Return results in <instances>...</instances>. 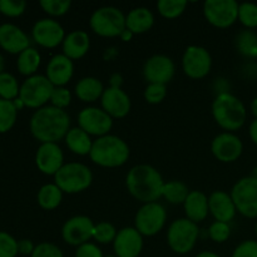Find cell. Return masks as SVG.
Wrapping results in <instances>:
<instances>
[{
	"instance_id": "cell-36",
	"label": "cell",
	"mask_w": 257,
	"mask_h": 257,
	"mask_svg": "<svg viewBox=\"0 0 257 257\" xmlns=\"http://www.w3.org/2000/svg\"><path fill=\"white\" fill-rule=\"evenodd\" d=\"M118 230L108 221H102L94 225V231H93V240L99 245H108L113 243L117 236Z\"/></svg>"
},
{
	"instance_id": "cell-35",
	"label": "cell",
	"mask_w": 257,
	"mask_h": 257,
	"mask_svg": "<svg viewBox=\"0 0 257 257\" xmlns=\"http://www.w3.org/2000/svg\"><path fill=\"white\" fill-rule=\"evenodd\" d=\"M20 84L17 78L9 72L0 74V99L14 100L19 97Z\"/></svg>"
},
{
	"instance_id": "cell-28",
	"label": "cell",
	"mask_w": 257,
	"mask_h": 257,
	"mask_svg": "<svg viewBox=\"0 0 257 257\" xmlns=\"http://www.w3.org/2000/svg\"><path fill=\"white\" fill-rule=\"evenodd\" d=\"M63 141L73 155L83 157V156H89L94 140H92V137L85 131H83L82 128L77 125V127H72L68 131Z\"/></svg>"
},
{
	"instance_id": "cell-47",
	"label": "cell",
	"mask_w": 257,
	"mask_h": 257,
	"mask_svg": "<svg viewBox=\"0 0 257 257\" xmlns=\"http://www.w3.org/2000/svg\"><path fill=\"white\" fill-rule=\"evenodd\" d=\"M35 246L37 245H34L29 238H23V240L18 241V250H19L20 255L32 256V253L35 250Z\"/></svg>"
},
{
	"instance_id": "cell-56",
	"label": "cell",
	"mask_w": 257,
	"mask_h": 257,
	"mask_svg": "<svg viewBox=\"0 0 257 257\" xmlns=\"http://www.w3.org/2000/svg\"><path fill=\"white\" fill-rule=\"evenodd\" d=\"M256 177H257V168H256Z\"/></svg>"
},
{
	"instance_id": "cell-1",
	"label": "cell",
	"mask_w": 257,
	"mask_h": 257,
	"mask_svg": "<svg viewBox=\"0 0 257 257\" xmlns=\"http://www.w3.org/2000/svg\"><path fill=\"white\" fill-rule=\"evenodd\" d=\"M70 115L67 110L48 104L33 113L29 130L40 143H59L70 130Z\"/></svg>"
},
{
	"instance_id": "cell-10",
	"label": "cell",
	"mask_w": 257,
	"mask_h": 257,
	"mask_svg": "<svg viewBox=\"0 0 257 257\" xmlns=\"http://www.w3.org/2000/svg\"><path fill=\"white\" fill-rule=\"evenodd\" d=\"M236 210L247 218H257V177L246 176L240 178L230 192Z\"/></svg>"
},
{
	"instance_id": "cell-6",
	"label": "cell",
	"mask_w": 257,
	"mask_h": 257,
	"mask_svg": "<svg viewBox=\"0 0 257 257\" xmlns=\"http://www.w3.org/2000/svg\"><path fill=\"white\" fill-rule=\"evenodd\" d=\"M89 27L98 37L119 38L125 29V14L117 7H100L90 15Z\"/></svg>"
},
{
	"instance_id": "cell-13",
	"label": "cell",
	"mask_w": 257,
	"mask_h": 257,
	"mask_svg": "<svg viewBox=\"0 0 257 257\" xmlns=\"http://www.w3.org/2000/svg\"><path fill=\"white\" fill-rule=\"evenodd\" d=\"M78 127L88 133L90 137L99 138L109 135L113 128L114 119L105 110L95 105L83 108L77 117Z\"/></svg>"
},
{
	"instance_id": "cell-38",
	"label": "cell",
	"mask_w": 257,
	"mask_h": 257,
	"mask_svg": "<svg viewBox=\"0 0 257 257\" xmlns=\"http://www.w3.org/2000/svg\"><path fill=\"white\" fill-rule=\"evenodd\" d=\"M237 20L245 27V29L253 30L257 28V4L250 2L240 3Z\"/></svg>"
},
{
	"instance_id": "cell-32",
	"label": "cell",
	"mask_w": 257,
	"mask_h": 257,
	"mask_svg": "<svg viewBox=\"0 0 257 257\" xmlns=\"http://www.w3.org/2000/svg\"><path fill=\"white\" fill-rule=\"evenodd\" d=\"M237 52L246 58H257V33L255 30L243 29L235 38Z\"/></svg>"
},
{
	"instance_id": "cell-9",
	"label": "cell",
	"mask_w": 257,
	"mask_h": 257,
	"mask_svg": "<svg viewBox=\"0 0 257 257\" xmlns=\"http://www.w3.org/2000/svg\"><path fill=\"white\" fill-rule=\"evenodd\" d=\"M167 210L162 203H143L135 216V227L143 237L158 235L167 222Z\"/></svg>"
},
{
	"instance_id": "cell-7",
	"label": "cell",
	"mask_w": 257,
	"mask_h": 257,
	"mask_svg": "<svg viewBox=\"0 0 257 257\" xmlns=\"http://www.w3.org/2000/svg\"><path fill=\"white\" fill-rule=\"evenodd\" d=\"M200 233L197 223L186 217L176 218L167 230V243L175 253L186 255L195 248Z\"/></svg>"
},
{
	"instance_id": "cell-4",
	"label": "cell",
	"mask_w": 257,
	"mask_h": 257,
	"mask_svg": "<svg viewBox=\"0 0 257 257\" xmlns=\"http://www.w3.org/2000/svg\"><path fill=\"white\" fill-rule=\"evenodd\" d=\"M211 113L216 124L225 132H236L243 127L247 110L242 100L230 92L220 93L213 99Z\"/></svg>"
},
{
	"instance_id": "cell-37",
	"label": "cell",
	"mask_w": 257,
	"mask_h": 257,
	"mask_svg": "<svg viewBox=\"0 0 257 257\" xmlns=\"http://www.w3.org/2000/svg\"><path fill=\"white\" fill-rule=\"evenodd\" d=\"M43 12L48 15V18H59L69 13L72 8L70 0H42L39 3Z\"/></svg>"
},
{
	"instance_id": "cell-41",
	"label": "cell",
	"mask_w": 257,
	"mask_h": 257,
	"mask_svg": "<svg viewBox=\"0 0 257 257\" xmlns=\"http://www.w3.org/2000/svg\"><path fill=\"white\" fill-rule=\"evenodd\" d=\"M73 99V94L67 87H54L49 104L59 109H67Z\"/></svg>"
},
{
	"instance_id": "cell-53",
	"label": "cell",
	"mask_w": 257,
	"mask_h": 257,
	"mask_svg": "<svg viewBox=\"0 0 257 257\" xmlns=\"http://www.w3.org/2000/svg\"><path fill=\"white\" fill-rule=\"evenodd\" d=\"M4 72H5V58L4 55L0 53V74H3Z\"/></svg>"
},
{
	"instance_id": "cell-22",
	"label": "cell",
	"mask_w": 257,
	"mask_h": 257,
	"mask_svg": "<svg viewBox=\"0 0 257 257\" xmlns=\"http://www.w3.org/2000/svg\"><path fill=\"white\" fill-rule=\"evenodd\" d=\"M29 47L30 39L22 28L13 23L0 25V48L4 52L19 55Z\"/></svg>"
},
{
	"instance_id": "cell-52",
	"label": "cell",
	"mask_w": 257,
	"mask_h": 257,
	"mask_svg": "<svg viewBox=\"0 0 257 257\" xmlns=\"http://www.w3.org/2000/svg\"><path fill=\"white\" fill-rule=\"evenodd\" d=\"M196 257H221L218 253L212 252V251H202V252L197 253Z\"/></svg>"
},
{
	"instance_id": "cell-23",
	"label": "cell",
	"mask_w": 257,
	"mask_h": 257,
	"mask_svg": "<svg viewBox=\"0 0 257 257\" xmlns=\"http://www.w3.org/2000/svg\"><path fill=\"white\" fill-rule=\"evenodd\" d=\"M208 206H210V215L215 221L230 223L236 217V206L232 197L228 192L222 190H216L208 196Z\"/></svg>"
},
{
	"instance_id": "cell-2",
	"label": "cell",
	"mask_w": 257,
	"mask_h": 257,
	"mask_svg": "<svg viewBox=\"0 0 257 257\" xmlns=\"http://www.w3.org/2000/svg\"><path fill=\"white\" fill-rule=\"evenodd\" d=\"M163 185L165 181L160 171L146 163L133 166L125 176L127 191L142 205L157 202L160 198H162Z\"/></svg>"
},
{
	"instance_id": "cell-29",
	"label": "cell",
	"mask_w": 257,
	"mask_h": 257,
	"mask_svg": "<svg viewBox=\"0 0 257 257\" xmlns=\"http://www.w3.org/2000/svg\"><path fill=\"white\" fill-rule=\"evenodd\" d=\"M40 64H42V55L39 50L34 47H29L18 55L17 69L24 77L28 78L38 74L37 72Z\"/></svg>"
},
{
	"instance_id": "cell-48",
	"label": "cell",
	"mask_w": 257,
	"mask_h": 257,
	"mask_svg": "<svg viewBox=\"0 0 257 257\" xmlns=\"http://www.w3.org/2000/svg\"><path fill=\"white\" fill-rule=\"evenodd\" d=\"M123 84V77L119 73H114L109 77V87L113 88H122Z\"/></svg>"
},
{
	"instance_id": "cell-8",
	"label": "cell",
	"mask_w": 257,
	"mask_h": 257,
	"mask_svg": "<svg viewBox=\"0 0 257 257\" xmlns=\"http://www.w3.org/2000/svg\"><path fill=\"white\" fill-rule=\"evenodd\" d=\"M54 85L49 82L45 74H35L25 78L20 84L19 98L24 105L30 109H39L50 102Z\"/></svg>"
},
{
	"instance_id": "cell-3",
	"label": "cell",
	"mask_w": 257,
	"mask_h": 257,
	"mask_svg": "<svg viewBox=\"0 0 257 257\" xmlns=\"http://www.w3.org/2000/svg\"><path fill=\"white\" fill-rule=\"evenodd\" d=\"M131 157V148L123 138L107 135L93 141L89 158L94 165L103 168H118L124 166Z\"/></svg>"
},
{
	"instance_id": "cell-11",
	"label": "cell",
	"mask_w": 257,
	"mask_h": 257,
	"mask_svg": "<svg viewBox=\"0 0 257 257\" xmlns=\"http://www.w3.org/2000/svg\"><path fill=\"white\" fill-rule=\"evenodd\" d=\"M238 5L236 0H206L203 15L212 27L227 29L237 22Z\"/></svg>"
},
{
	"instance_id": "cell-42",
	"label": "cell",
	"mask_w": 257,
	"mask_h": 257,
	"mask_svg": "<svg viewBox=\"0 0 257 257\" xmlns=\"http://www.w3.org/2000/svg\"><path fill=\"white\" fill-rule=\"evenodd\" d=\"M18 255L17 238L5 231H0V257H17Z\"/></svg>"
},
{
	"instance_id": "cell-49",
	"label": "cell",
	"mask_w": 257,
	"mask_h": 257,
	"mask_svg": "<svg viewBox=\"0 0 257 257\" xmlns=\"http://www.w3.org/2000/svg\"><path fill=\"white\" fill-rule=\"evenodd\" d=\"M248 136H250V140L252 141L253 145L257 146V119H253L250 123V127H248Z\"/></svg>"
},
{
	"instance_id": "cell-39",
	"label": "cell",
	"mask_w": 257,
	"mask_h": 257,
	"mask_svg": "<svg viewBox=\"0 0 257 257\" xmlns=\"http://www.w3.org/2000/svg\"><path fill=\"white\" fill-rule=\"evenodd\" d=\"M143 97H145L146 102L150 103V104H160L167 97V85L150 83L145 88Z\"/></svg>"
},
{
	"instance_id": "cell-57",
	"label": "cell",
	"mask_w": 257,
	"mask_h": 257,
	"mask_svg": "<svg viewBox=\"0 0 257 257\" xmlns=\"http://www.w3.org/2000/svg\"><path fill=\"white\" fill-rule=\"evenodd\" d=\"M256 60H257V58H256Z\"/></svg>"
},
{
	"instance_id": "cell-55",
	"label": "cell",
	"mask_w": 257,
	"mask_h": 257,
	"mask_svg": "<svg viewBox=\"0 0 257 257\" xmlns=\"http://www.w3.org/2000/svg\"><path fill=\"white\" fill-rule=\"evenodd\" d=\"M255 232H256V236H257V222H256V226H255Z\"/></svg>"
},
{
	"instance_id": "cell-26",
	"label": "cell",
	"mask_w": 257,
	"mask_h": 257,
	"mask_svg": "<svg viewBox=\"0 0 257 257\" xmlns=\"http://www.w3.org/2000/svg\"><path fill=\"white\" fill-rule=\"evenodd\" d=\"M155 25V14L147 7H137L125 14V29L135 35L150 32Z\"/></svg>"
},
{
	"instance_id": "cell-27",
	"label": "cell",
	"mask_w": 257,
	"mask_h": 257,
	"mask_svg": "<svg viewBox=\"0 0 257 257\" xmlns=\"http://www.w3.org/2000/svg\"><path fill=\"white\" fill-rule=\"evenodd\" d=\"M105 87L103 85L102 80L98 79L97 77H83L75 83L74 95L83 103H92L98 102L102 98L104 93Z\"/></svg>"
},
{
	"instance_id": "cell-12",
	"label": "cell",
	"mask_w": 257,
	"mask_h": 257,
	"mask_svg": "<svg viewBox=\"0 0 257 257\" xmlns=\"http://www.w3.org/2000/svg\"><path fill=\"white\" fill-rule=\"evenodd\" d=\"M182 70L191 79H203L212 69V57L205 47L190 45L185 49L181 60Z\"/></svg>"
},
{
	"instance_id": "cell-33",
	"label": "cell",
	"mask_w": 257,
	"mask_h": 257,
	"mask_svg": "<svg viewBox=\"0 0 257 257\" xmlns=\"http://www.w3.org/2000/svg\"><path fill=\"white\" fill-rule=\"evenodd\" d=\"M188 3L186 0H160L156 4L157 12L165 19H177L185 13Z\"/></svg>"
},
{
	"instance_id": "cell-18",
	"label": "cell",
	"mask_w": 257,
	"mask_h": 257,
	"mask_svg": "<svg viewBox=\"0 0 257 257\" xmlns=\"http://www.w3.org/2000/svg\"><path fill=\"white\" fill-rule=\"evenodd\" d=\"M34 160L39 172L53 177L65 165L64 152L59 143H40Z\"/></svg>"
},
{
	"instance_id": "cell-16",
	"label": "cell",
	"mask_w": 257,
	"mask_h": 257,
	"mask_svg": "<svg viewBox=\"0 0 257 257\" xmlns=\"http://www.w3.org/2000/svg\"><path fill=\"white\" fill-rule=\"evenodd\" d=\"M143 78L146 82L167 85L176 74V64L166 54H153L143 64Z\"/></svg>"
},
{
	"instance_id": "cell-43",
	"label": "cell",
	"mask_w": 257,
	"mask_h": 257,
	"mask_svg": "<svg viewBox=\"0 0 257 257\" xmlns=\"http://www.w3.org/2000/svg\"><path fill=\"white\" fill-rule=\"evenodd\" d=\"M27 9V3L23 0H0V13L8 18H18Z\"/></svg>"
},
{
	"instance_id": "cell-50",
	"label": "cell",
	"mask_w": 257,
	"mask_h": 257,
	"mask_svg": "<svg viewBox=\"0 0 257 257\" xmlns=\"http://www.w3.org/2000/svg\"><path fill=\"white\" fill-rule=\"evenodd\" d=\"M133 37H135V34H133L132 32H130L128 29H124V30H123L122 34H120L119 38H120V40H122V42H131Z\"/></svg>"
},
{
	"instance_id": "cell-25",
	"label": "cell",
	"mask_w": 257,
	"mask_h": 257,
	"mask_svg": "<svg viewBox=\"0 0 257 257\" xmlns=\"http://www.w3.org/2000/svg\"><path fill=\"white\" fill-rule=\"evenodd\" d=\"M183 210H185L186 218L198 225L210 215L208 196L202 191H190L185 203H183Z\"/></svg>"
},
{
	"instance_id": "cell-24",
	"label": "cell",
	"mask_w": 257,
	"mask_h": 257,
	"mask_svg": "<svg viewBox=\"0 0 257 257\" xmlns=\"http://www.w3.org/2000/svg\"><path fill=\"white\" fill-rule=\"evenodd\" d=\"M90 49V38L85 30H72L65 35L62 44L63 54L74 62L82 59Z\"/></svg>"
},
{
	"instance_id": "cell-46",
	"label": "cell",
	"mask_w": 257,
	"mask_h": 257,
	"mask_svg": "<svg viewBox=\"0 0 257 257\" xmlns=\"http://www.w3.org/2000/svg\"><path fill=\"white\" fill-rule=\"evenodd\" d=\"M75 257H104V255L97 243L89 241L75 248Z\"/></svg>"
},
{
	"instance_id": "cell-51",
	"label": "cell",
	"mask_w": 257,
	"mask_h": 257,
	"mask_svg": "<svg viewBox=\"0 0 257 257\" xmlns=\"http://www.w3.org/2000/svg\"><path fill=\"white\" fill-rule=\"evenodd\" d=\"M250 109H251V113H252V115L255 117V119H257V97H255L252 100H251Z\"/></svg>"
},
{
	"instance_id": "cell-15",
	"label": "cell",
	"mask_w": 257,
	"mask_h": 257,
	"mask_svg": "<svg viewBox=\"0 0 257 257\" xmlns=\"http://www.w3.org/2000/svg\"><path fill=\"white\" fill-rule=\"evenodd\" d=\"M94 225L92 218L85 215H75L68 218L62 227L63 241L74 247L89 242L93 238Z\"/></svg>"
},
{
	"instance_id": "cell-19",
	"label": "cell",
	"mask_w": 257,
	"mask_h": 257,
	"mask_svg": "<svg viewBox=\"0 0 257 257\" xmlns=\"http://www.w3.org/2000/svg\"><path fill=\"white\" fill-rule=\"evenodd\" d=\"M100 108L108 113L113 119L127 117L132 108V100L122 88L107 87L100 98Z\"/></svg>"
},
{
	"instance_id": "cell-14",
	"label": "cell",
	"mask_w": 257,
	"mask_h": 257,
	"mask_svg": "<svg viewBox=\"0 0 257 257\" xmlns=\"http://www.w3.org/2000/svg\"><path fill=\"white\" fill-rule=\"evenodd\" d=\"M65 33L63 25L53 18H42L32 28V39L45 49H54L63 44Z\"/></svg>"
},
{
	"instance_id": "cell-54",
	"label": "cell",
	"mask_w": 257,
	"mask_h": 257,
	"mask_svg": "<svg viewBox=\"0 0 257 257\" xmlns=\"http://www.w3.org/2000/svg\"><path fill=\"white\" fill-rule=\"evenodd\" d=\"M104 257H117L114 255V253H113V255H107V256H104Z\"/></svg>"
},
{
	"instance_id": "cell-21",
	"label": "cell",
	"mask_w": 257,
	"mask_h": 257,
	"mask_svg": "<svg viewBox=\"0 0 257 257\" xmlns=\"http://www.w3.org/2000/svg\"><path fill=\"white\" fill-rule=\"evenodd\" d=\"M74 62L63 53H57L48 60L45 77L54 87H67L74 75Z\"/></svg>"
},
{
	"instance_id": "cell-5",
	"label": "cell",
	"mask_w": 257,
	"mask_h": 257,
	"mask_svg": "<svg viewBox=\"0 0 257 257\" xmlns=\"http://www.w3.org/2000/svg\"><path fill=\"white\" fill-rule=\"evenodd\" d=\"M54 183L68 195L87 191L93 183V172L87 165L80 162L65 163L54 176Z\"/></svg>"
},
{
	"instance_id": "cell-45",
	"label": "cell",
	"mask_w": 257,
	"mask_h": 257,
	"mask_svg": "<svg viewBox=\"0 0 257 257\" xmlns=\"http://www.w3.org/2000/svg\"><path fill=\"white\" fill-rule=\"evenodd\" d=\"M231 257H257V241H242V242L236 246Z\"/></svg>"
},
{
	"instance_id": "cell-44",
	"label": "cell",
	"mask_w": 257,
	"mask_h": 257,
	"mask_svg": "<svg viewBox=\"0 0 257 257\" xmlns=\"http://www.w3.org/2000/svg\"><path fill=\"white\" fill-rule=\"evenodd\" d=\"M30 257H64L59 246L52 242H40L35 246L34 252Z\"/></svg>"
},
{
	"instance_id": "cell-17",
	"label": "cell",
	"mask_w": 257,
	"mask_h": 257,
	"mask_svg": "<svg viewBox=\"0 0 257 257\" xmlns=\"http://www.w3.org/2000/svg\"><path fill=\"white\" fill-rule=\"evenodd\" d=\"M243 143L232 132L218 133L211 142V153L222 163H232L242 156Z\"/></svg>"
},
{
	"instance_id": "cell-40",
	"label": "cell",
	"mask_w": 257,
	"mask_h": 257,
	"mask_svg": "<svg viewBox=\"0 0 257 257\" xmlns=\"http://www.w3.org/2000/svg\"><path fill=\"white\" fill-rule=\"evenodd\" d=\"M208 237L216 243H223L230 238L231 236V226L230 223L220 222V221H213L208 227Z\"/></svg>"
},
{
	"instance_id": "cell-30",
	"label": "cell",
	"mask_w": 257,
	"mask_h": 257,
	"mask_svg": "<svg viewBox=\"0 0 257 257\" xmlns=\"http://www.w3.org/2000/svg\"><path fill=\"white\" fill-rule=\"evenodd\" d=\"M63 191L53 183H45L39 188L37 195L38 205L45 211H53L60 206L63 201Z\"/></svg>"
},
{
	"instance_id": "cell-20",
	"label": "cell",
	"mask_w": 257,
	"mask_h": 257,
	"mask_svg": "<svg viewBox=\"0 0 257 257\" xmlns=\"http://www.w3.org/2000/svg\"><path fill=\"white\" fill-rule=\"evenodd\" d=\"M143 236L135 226H127L118 231L113 242V251L117 257H138L143 250Z\"/></svg>"
},
{
	"instance_id": "cell-34",
	"label": "cell",
	"mask_w": 257,
	"mask_h": 257,
	"mask_svg": "<svg viewBox=\"0 0 257 257\" xmlns=\"http://www.w3.org/2000/svg\"><path fill=\"white\" fill-rule=\"evenodd\" d=\"M18 112L13 100L0 99V133H7L17 123Z\"/></svg>"
},
{
	"instance_id": "cell-31",
	"label": "cell",
	"mask_w": 257,
	"mask_h": 257,
	"mask_svg": "<svg viewBox=\"0 0 257 257\" xmlns=\"http://www.w3.org/2000/svg\"><path fill=\"white\" fill-rule=\"evenodd\" d=\"M190 190L182 181L172 180L165 182L162 188V198L171 205H183L187 198Z\"/></svg>"
}]
</instances>
